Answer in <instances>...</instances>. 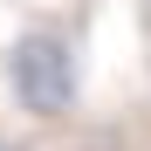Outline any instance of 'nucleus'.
<instances>
[{
  "label": "nucleus",
  "mask_w": 151,
  "mask_h": 151,
  "mask_svg": "<svg viewBox=\"0 0 151 151\" xmlns=\"http://www.w3.org/2000/svg\"><path fill=\"white\" fill-rule=\"evenodd\" d=\"M7 76H14L21 110H35V117H62L76 103V62H69L62 35H21L7 55Z\"/></svg>",
  "instance_id": "obj_1"
},
{
  "label": "nucleus",
  "mask_w": 151,
  "mask_h": 151,
  "mask_svg": "<svg viewBox=\"0 0 151 151\" xmlns=\"http://www.w3.org/2000/svg\"><path fill=\"white\" fill-rule=\"evenodd\" d=\"M0 151H21V144H14V137H0Z\"/></svg>",
  "instance_id": "obj_2"
}]
</instances>
